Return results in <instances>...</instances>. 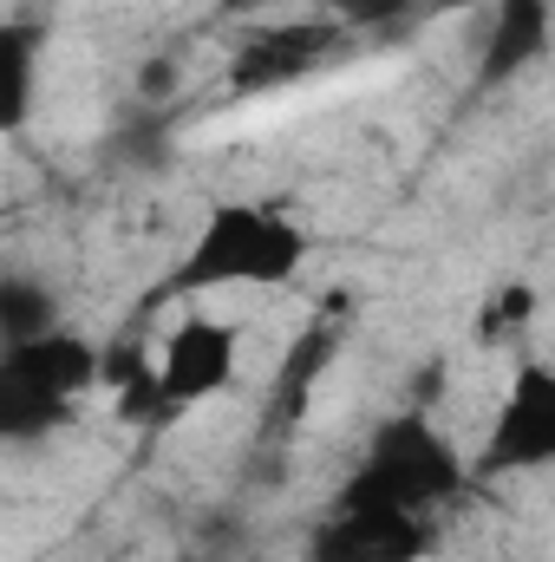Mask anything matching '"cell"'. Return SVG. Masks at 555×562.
Wrapping results in <instances>:
<instances>
[{"label":"cell","mask_w":555,"mask_h":562,"mask_svg":"<svg viewBox=\"0 0 555 562\" xmlns=\"http://www.w3.org/2000/svg\"><path fill=\"white\" fill-rule=\"evenodd\" d=\"M327 20H340L347 33L353 26H386V20H399V13H412L418 0H314Z\"/></svg>","instance_id":"5bb4252c"},{"label":"cell","mask_w":555,"mask_h":562,"mask_svg":"<svg viewBox=\"0 0 555 562\" xmlns=\"http://www.w3.org/2000/svg\"><path fill=\"white\" fill-rule=\"evenodd\" d=\"M347 340H353V301L347 294H327L320 307H314V321L294 334V347L281 353L275 367V386H269V419L262 431L281 438L287 425H301V413L314 406V393H320V380L333 373V360L347 353Z\"/></svg>","instance_id":"52a82bcc"},{"label":"cell","mask_w":555,"mask_h":562,"mask_svg":"<svg viewBox=\"0 0 555 562\" xmlns=\"http://www.w3.org/2000/svg\"><path fill=\"white\" fill-rule=\"evenodd\" d=\"M150 373H157V419L216 400L236 380V327L216 314H183Z\"/></svg>","instance_id":"8992f818"},{"label":"cell","mask_w":555,"mask_h":562,"mask_svg":"<svg viewBox=\"0 0 555 562\" xmlns=\"http://www.w3.org/2000/svg\"><path fill=\"white\" fill-rule=\"evenodd\" d=\"M438 7H497V0H438Z\"/></svg>","instance_id":"9a60e30c"},{"label":"cell","mask_w":555,"mask_h":562,"mask_svg":"<svg viewBox=\"0 0 555 562\" xmlns=\"http://www.w3.org/2000/svg\"><path fill=\"white\" fill-rule=\"evenodd\" d=\"M530 321H536V288H530V281H503V288L484 301V314H477V347L517 340Z\"/></svg>","instance_id":"7c38bea8"},{"label":"cell","mask_w":555,"mask_h":562,"mask_svg":"<svg viewBox=\"0 0 555 562\" xmlns=\"http://www.w3.org/2000/svg\"><path fill=\"white\" fill-rule=\"evenodd\" d=\"M555 458V373L543 360L517 367V386L503 393V413L490 425V445L477 458V477H510V471H543Z\"/></svg>","instance_id":"ba28073f"},{"label":"cell","mask_w":555,"mask_h":562,"mask_svg":"<svg viewBox=\"0 0 555 562\" xmlns=\"http://www.w3.org/2000/svg\"><path fill=\"white\" fill-rule=\"evenodd\" d=\"M39 53H46L39 13L0 20V138H20L33 105H39Z\"/></svg>","instance_id":"30bf717a"},{"label":"cell","mask_w":555,"mask_h":562,"mask_svg":"<svg viewBox=\"0 0 555 562\" xmlns=\"http://www.w3.org/2000/svg\"><path fill=\"white\" fill-rule=\"evenodd\" d=\"M307 256L314 243L294 216H281L269 203H216L203 229L190 236V249L177 256V269L163 276L157 301H190L216 288H281L307 269Z\"/></svg>","instance_id":"6da1fadb"},{"label":"cell","mask_w":555,"mask_h":562,"mask_svg":"<svg viewBox=\"0 0 555 562\" xmlns=\"http://www.w3.org/2000/svg\"><path fill=\"white\" fill-rule=\"evenodd\" d=\"M223 7H249V0H223Z\"/></svg>","instance_id":"e0dca14e"},{"label":"cell","mask_w":555,"mask_h":562,"mask_svg":"<svg viewBox=\"0 0 555 562\" xmlns=\"http://www.w3.org/2000/svg\"><path fill=\"white\" fill-rule=\"evenodd\" d=\"M112 144H118L125 164H144V170H150V164H163V150H170V119H163L157 105H138V112L118 125Z\"/></svg>","instance_id":"4fadbf2b"},{"label":"cell","mask_w":555,"mask_h":562,"mask_svg":"<svg viewBox=\"0 0 555 562\" xmlns=\"http://www.w3.org/2000/svg\"><path fill=\"white\" fill-rule=\"evenodd\" d=\"M333 53H347V26L340 20H262L242 33V46L229 53V92L236 99H269L301 86L307 72H320Z\"/></svg>","instance_id":"277c9868"},{"label":"cell","mask_w":555,"mask_h":562,"mask_svg":"<svg viewBox=\"0 0 555 562\" xmlns=\"http://www.w3.org/2000/svg\"><path fill=\"white\" fill-rule=\"evenodd\" d=\"M464 484H471V471H464L457 445L431 425L424 406H406V413L380 419V431L366 438V458L347 471L333 504H386V510L431 517V510L457 504Z\"/></svg>","instance_id":"7a4b0ae2"},{"label":"cell","mask_w":555,"mask_h":562,"mask_svg":"<svg viewBox=\"0 0 555 562\" xmlns=\"http://www.w3.org/2000/svg\"><path fill=\"white\" fill-rule=\"evenodd\" d=\"M46 327H59V294L46 288V276H26V269L0 276V353Z\"/></svg>","instance_id":"8fae6325"},{"label":"cell","mask_w":555,"mask_h":562,"mask_svg":"<svg viewBox=\"0 0 555 562\" xmlns=\"http://www.w3.org/2000/svg\"><path fill=\"white\" fill-rule=\"evenodd\" d=\"M431 550H438L431 517L386 504H333L307 537V562H424Z\"/></svg>","instance_id":"5b68a950"},{"label":"cell","mask_w":555,"mask_h":562,"mask_svg":"<svg viewBox=\"0 0 555 562\" xmlns=\"http://www.w3.org/2000/svg\"><path fill=\"white\" fill-rule=\"evenodd\" d=\"M170 562H209V557H203V550H177Z\"/></svg>","instance_id":"2e32d148"},{"label":"cell","mask_w":555,"mask_h":562,"mask_svg":"<svg viewBox=\"0 0 555 562\" xmlns=\"http://www.w3.org/2000/svg\"><path fill=\"white\" fill-rule=\"evenodd\" d=\"M99 386V347L72 327H46L0 353V445H39Z\"/></svg>","instance_id":"3957f363"},{"label":"cell","mask_w":555,"mask_h":562,"mask_svg":"<svg viewBox=\"0 0 555 562\" xmlns=\"http://www.w3.org/2000/svg\"><path fill=\"white\" fill-rule=\"evenodd\" d=\"M543 59H550V0H497L484 53H477V79L503 86V79H517Z\"/></svg>","instance_id":"9c48e42d"}]
</instances>
